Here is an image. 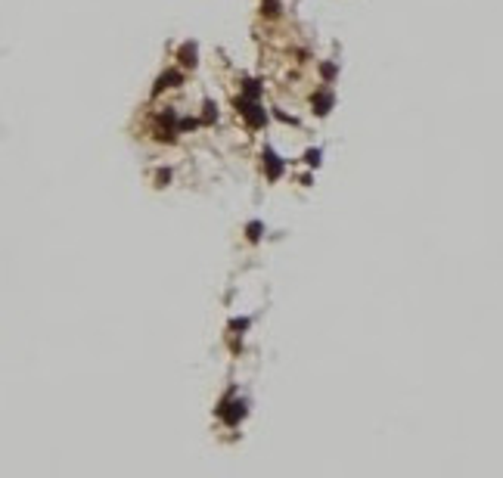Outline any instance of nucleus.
Returning <instances> with one entry per match:
<instances>
[{
    "instance_id": "f257e3e1",
    "label": "nucleus",
    "mask_w": 503,
    "mask_h": 478,
    "mask_svg": "<svg viewBox=\"0 0 503 478\" xmlns=\"http://www.w3.org/2000/svg\"><path fill=\"white\" fill-rule=\"evenodd\" d=\"M236 109L245 115V121H249V127H264V121H267V112L258 106L255 100H236Z\"/></svg>"
},
{
    "instance_id": "f03ea898",
    "label": "nucleus",
    "mask_w": 503,
    "mask_h": 478,
    "mask_svg": "<svg viewBox=\"0 0 503 478\" xmlns=\"http://www.w3.org/2000/svg\"><path fill=\"white\" fill-rule=\"evenodd\" d=\"M311 106H314V112L317 115H326L329 109H332V93H314V100H311Z\"/></svg>"
},
{
    "instance_id": "7ed1b4c3",
    "label": "nucleus",
    "mask_w": 503,
    "mask_h": 478,
    "mask_svg": "<svg viewBox=\"0 0 503 478\" xmlns=\"http://www.w3.org/2000/svg\"><path fill=\"white\" fill-rule=\"evenodd\" d=\"M221 416H224V422L236 425L245 416V404H242V400H236V404H230V410H221Z\"/></svg>"
},
{
    "instance_id": "20e7f679",
    "label": "nucleus",
    "mask_w": 503,
    "mask_h": 478,
    "mask_svg": "<svg viewBox=\"0 0 503 478\" xmlns=\"http://www.w3.org/2000/svg\"><path fill=\"white\" fill-rule=\"evenodd\" d=\"M264 165H267V174L274 177V180H277L280 174H283V161H280V159H277V156H274V152H270V149L264 152Z\"/></svg>"
},
{
    "instance_id": "39448f33",
    "label": "nucleus",
    "mask_w": 503,
    "mask_h": 478,
    "mask_svg": "<svg viewBox=\"0 0 503 478\" xmlns=\"http://www.w3.org/2000/svg\"><path fill=\"white\" fill-rule=\"evenodd\" d=\"M181 81H183V75H181V72H165V75L159 78V84H156V93H159L161 87H177Z\"/></svg>"
},
{
    "instance_id": "423d86ee",
    "label": "nucleus",
    "mask_w": 503,
    "mask_h": 478,
    "mask_svg": "<svg viewBox=\"0 0 503 478\" xmlns=\"http://www.w3.org/2000/svg\"><path fill=\"white\" fill-rule=\"evenodd\" d=\"M177 56H181V65H190V68H196V62H199L196 59V44H183Z\"/></svg>"
},
{
    "instance_id": "0eeeda50",
    "label": "nucleus",
    "mask_w": 503,
    "mask_h": 478,
    "mask_svg": "<svg viewBox=\"0 0 503 478\" xmlns=\"http://www.w3.org/2000/svg\"><path fill=\"white\" fill-rule=\"evenodd\" d=\"M261 13H264V16H277V13H280V0H264V3H261Z\"/></svg>"
},
{
    "instance_id": "6e6552de",
    "label": "nucleus",
    "mask_w": 503,
    "mask_h": 478,
    "mask_svg": "<svg viewBox=\"0 0 503 478\" xmlns=\"http://www.w3.org/2000/svg\"><path fill=\"white\" fill-rule=\"evenodd\" d=\"M258 93H261L258 81H245V100H258Z\"/></svg>"
},
{
    "instance_id": "1a4fd4ad",
    "label": "nucleus",
    "mask_w": 503,
    "mask_h": 478,
    "mask_svg": "<svg viewBox=\"0 0 503 478\" xmlns=\"http://www.w3.org/2000/svg\"><path fill=\"white\" fill-rule=\"evenodd\" d=\"M304 161L308 165H320V149H308L304 152Z\"/></svg>"
},
{
    "instance_id": "9d476101",
    "label": "nucleus",
    "mask_w": 503,
    "mask_h": 478,
    "mask_svg": "<svg viewBox=\"0 0 503 478\" xmlns=\"http://www.w3.org/2000/svg\"><path fill=\"white\" fill-rule=\"evenodd\" d=\"M320 75H323V78H332V75H336V65H332V62H326V65H320Z\"/></svg>"
},
{
    "instance_id": "9b49d317",
    "label": "nucleus",
    "mask_w": 503,
    "mask_h": 478,
    "mask_svg": "<svg viewBox=\"0 0 503 478\" xmlns=\"http://www.w3.org/2000/svg\"><path fill=\"white\" fill-rule=\"evenodd\" d=\"M261 236V224L255 220V224H249V239H258Z\"/></svg>"
}]
</instances>
